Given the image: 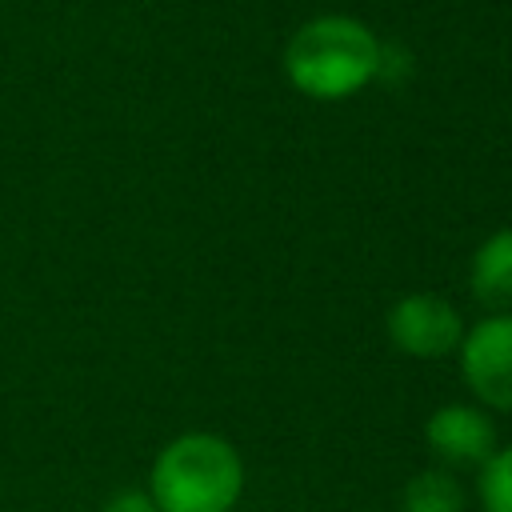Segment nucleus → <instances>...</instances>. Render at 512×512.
Returning <instances> with one entry per match:
<instances>
[{
    "mask_svg": "<svg viewBox=\"0 0 512 512\" xmlns=\"http://www.w3.org/2000/svg\"><path fill=\"white\" fill-rule=\"evenodd\" d=\"M384 48L352 16H316L300 24L284 48V76L312 100H344L376 80Z\"/></svg>",
    "mask_w": 512,
    "mask_h": 512,
    "instance_id": "f257e3e1",
    "label": "nucleus"
},
{
    "mask_svg": "<svg viewBox=\"0 0 512 512\" xmlns=\"http://www.w3.org/2000/svg\"><path fill=\"white\" fill-rule=\"evenodd\" d=\"M244 464L224 436L184 432L168 440L148 472V496L160 512H228L240 500Z\"/></svg>",
    "mask_w": 512,
    "mask_h": 512,
    "instance_id": "f03ea898",
    "label": "nucleus"
},
{
    "mask_svg": "<svg viewBox=\"0 0 512 512\" xmlns=\"http://www.w3.org/2000/svg\"><path fill=\"white\" fill-rule=\"evenodd\" d=\"M460 376L484 408L512 412V312H496L460 340Z\"/></svg>",
    "mask_w": 512,
    "mask_h": 512,
    "instance_id": "7ed1b4c3",
    "label": "nucleus"
},
{
    "mask_svg": "<svg viewBox=\"0 0 512 512\" xmlns=\"http://www.w3.org/2000/svg\"><path fill=\"white\" fill-rule=\"evenodd\" d=\"M388 340L412 360H440L460 348L464 320L436 292H408L388 308Z\"/></svg>",
    "mask_w": 512,
    "mask_h": 512,
    "instance_id": "20e7f679",
    "label": "nucleus"
},
{
    "mask_svg": "<svg viewBox=\"0 0 512 512\" xmlns=\"http://www.w3.org/2000/svg\"><path fill=\"white\" fill-rule=\"evenodd\" d=\"M424 440L432 456L452 468H484V460L496 452V424L484 416V408L444 404L428 416Z\"/></svg>",
    "mask_w": 512,
    "mask_h": 512,
    "instance_id": "39448f33",
    "label": "nucleus"
},
{
    "mask_svg": "<svg viewBox=\"0 0 512 512\" xmlns=\"http://www.w3.org/2000/svg\"><path fill=\"white\" fill-rule=\"evenodd\" d=\"M468 288L492 308H512V228L492 232L468 264Z\"/></svg>",
    "mask_w": 512,
    "mask_h": 512,
    "instance_id": "423d86ee",
    "label": "nucleus"
},
{
    "mask_svg": "<svg viewBox=\"0 0 512 512\" xmlns=\"http://www.w3.org/2000/svg\"><path fill=\"white\" fill-rule=\"evenodd\" d=\"M400 512H464V492L448 468H428L404 484Z\"/></svg>",
    "mask_w": 512,
    "mask_h": 512,
    "instance_id": "0eeeda50",
    "label": "nucleus"
},
{
    "mask_svg": "<svg viewBox=\"0 0 512 512\" xmlns=\"http://www.w3.org/2000/svg\"><path fill=\"white\" fill-rule=\"evenodd\" d=\"M480 508L512 512V444L496 448L480 468Z\"/></svg>",
    "mask_w": 512,
    "mask_h": 512,
    "instance_id": "6e6552de",
    "label": "nucleus"
},
{
    "mask_svg": "<svg viewBox=\"0 0 512 512\" xmlns=\"http://www.w3.org/2000/svg\"><path fill=\"white\" fill-rule=\"evenodd\" d=\"M104 512H160V508L152 504V496H148V492H136V488H128V492L112 496Z\"/></svg>",
    "mask_w": 512,
    "mask_h": 512,
    "instance_id": "1a4fd4ad",
    "label": "nucleus"
}]
</instances>
